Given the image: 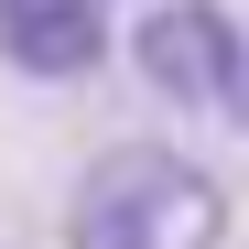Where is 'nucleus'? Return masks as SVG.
<instances>
[{"label": "nucleus", "mask_w": 249, "mask_h": 249, "mask_svg": "<svg viewBox=\"0 0 249 249\" xmlns=\"http://www.w3.org/2000/svg\"><path fill=\"white\" fill-rule=\"evenodd\" d=\"M130 65H141V87L152 98H174V108H228L238 87V22L217 11V0H162V11H141L130 33Z\"/></svg>", "instance_id": "2"}, {"label": "nucleus", "mask_w": 249, "mask_h": 249, "mask_svg": "<svg viewBox=\"0 0 249 249\" xmlns=\"http://www.w3.org/2000/svg\"><path fill=\"white\" fill-rule=\"evenodd\" d=\"M0 54L44 87H76L108 54V0H0Z\"/></svg>", "instance_id": "3"}, {"label": "nucleus", "mask_w": 249, "mask_h": 249, "mask_svg": "<svg viewBox=\"0 0 249 249\" xmlns=\"http://www.w3.org/2000/svg\"><path fill=\"white\" fill-rule=\"evenodd\" d=\"M217 238H228V184L162 141L98 152L65 206V249H217Z\"/></svg>", "instance_id": "1"}]
</instances>
